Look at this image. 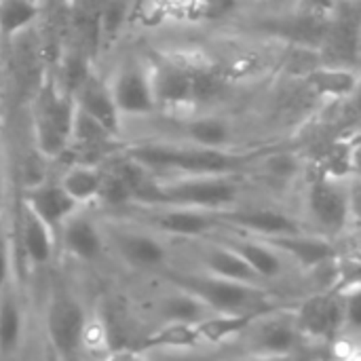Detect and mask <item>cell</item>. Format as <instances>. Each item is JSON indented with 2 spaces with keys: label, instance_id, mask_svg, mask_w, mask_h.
Listing matches in <instances>:
<instances>
[{
  "label": "cell",
  "instance_id": "20",
  "mask_svg": "<svg viewBox=\"0 0 361 361\" xmlns=\"http://www.w3.org/2000/svg\"><path fill=\"white\" fill-rule=\"evenodd\" d=\"M258 319L250 326V330H254L252 343L256 345V353L267 357H290L300 336L294 317H275L260 324Z\"/></svg>",
  "mask_w": 361,
  "mask_h": 361
},
{
  "label": "cell",
  "instance_id": "22",
  "mask_svg": "<svg viewBox=\"0 0 361 361\" xmlns=\"http://www.w3.org/2000/svg\"><path fill=\"white\" fill-rule=\"evenodd\" d=\"M260 317V311H237V313H212L197 324L201 341L209 345H220L250 330V326Z\"/></svg>",
  "mask_w": 361,
  "mask_h": 361
},
{
  "label": "cell",
  "instance_id": "4",
  "mask_svg": "<svg viewBox=\"0 0 361 361\" xmlns=\"http://www.w3.org/2000/svg\"><path fill=\"white\" fill-rule=\"evenodd\" d=\"M104 72L123 125L157 114L148 61L144 53H123L116 63Z\"/></svg>",
  "mask_w": 361,
  "mask_h": 361
},
{
  "label": "cell",
  "instance_id": "34",
  "mask_svg": "<svg viewBox=\"0 0 361 361\" xmlns=\"http://www.w3.org/2000/svg\"><path fill=\"white\" fill-rule=\"evenodd\" d=\"M336 2H360V0H336Z\"/></svg>",
  "mask_w": 361,
  "mask_h": 361
},
{
  "label": "cell",
  "instance_id": "24",
  "mask_svg": "<svg viewBox=\"0 0 361 361\" xmlns=\"http://www.w3.org/2000/svg\"><path fill=\"white\" fill-rule=\"evenodd\" d=\"M44 17V8L32 0H0V38L2 44L32 27Z\"/></svg>",
  "mask_w": 361,
  "mask_h": 361
},
{
  "label": "cell",
  "instance_id": "18",
  "mask_svg": "<svg viewBox=\"0 0 361 361\" xmlns=\"http://www.w3.org/2000/svg\"><path fill=\"white\" fill-rule=\"evenodd\" d=\"M55 180L78 207H87L91 203H97L99 199L104 167L95 163L66 161Z\"/></svg>",
  "mask_w": 361,
  "mask_h": 361
},
{
  "label": "cell",
  "instance_id": "31",
  "mask_svg": "<svg viewBox=\"0 0 361 361\" xmlns=\"http://www.w3.org/2000/svg\"><path fill=\"white\" fill-rule=\"evenodd\" d=\"M108 361H144L142 357V351H131V349H121V351H114Z\"/></svg>",
  "mask_w": 361,
  "mask_h": 361
},
{
  "label": "cell",
  "instance_id": "1",
  "mask_svg": "<svg viewBox=\"0 0 361 361\" xmlns=\"http://www.w3.org/2000/svg\"><path fill=\"white\" fill-rule=\"evenodd\" d=\"M123 152L157 178L199 173H245L260 150H212L184 142L146 137L125 140Z\"/></svg>",
  "mask_w": 361,
  "mask_h": 361
},
{
  "label": "cell",
  "instance_id": "29",
  "mask_svg": "<svg viewBox=\"0 0 361 361\" xmlns=\"http://www.w3.org/2000/svg\"><path fill=\"white\" fill-rule=\"evenodd\" d=\"M23 328V317L17 300L11 294L0 298V351L13 353L19 345Z\"/></svg>",
  "mask_w": 361,
  "mask_h": 361
},
{
  "label": "cell",
  "instance_id": "17",
  "mask_svg": "<svg viewBox=\"0 0 361 361\" xmlns=\"http://www.w3.org/2000/svg\"><path fill=\"white\" fill-rule=\"evenodd\" d=\"M82 209H78L74 216H70L63 222V226L57 231V235L61 239V245L74 258L91 262L104 250V235H102L97 222L93 218H89L87 214H82Z\"/></svg>",
  "mask_w": 361,
  "mask_h": 361
},
{
  "label": "cell",
  "instance_id": "6",
  "mask_svg": "<svg viewBox=\"0 0 361 361\" xmlns=\"http://www.w3.org/2000/svg\"><path fill=\"white\" fill-rule=\"evenodd\" d=\"M305 207L313 224L322 228L326 237L328 233L336 235L345 231L353 214V190L349 186V178H336L315 169L313 178L307 182Z\"/></svg>",
  "mask_w": 361,
  "mask_h": 361
},
{
  "label": "cell",
  "instance_id": "25",
  "mask_svg": "<svg viewBox=\"0 0 361 361\" xmlns=\"http://www.w3.org/2000/svg\"><path fill=\"white\" fill-rule=\"evenodd\" d=\"M205 267H207V275H214L220 279H231V281H241V283L258 281V275L228 243L212 245L205 254Z\"/></svg>",
  "mask_w": 361,
  "mask_h": 361
},
{
  "label": "cell",
  "instance_id": "12",
  "mask_svg": "<svg viewBox=\"0 0 361 361\" xmlns=\"http://www.w3.org/2000/svg\"><path fill=\"white\" fill-rule=\"evenodd\" d=\"M294 324L305 336H311L315 341H334L345 328L343 296L326 292L307 298L296 309Z\"/></svg>",
  "mask_w": 361,
  "mask_h": 361
},
{
  "label": "cell",
  "instance_id": "28",
  "mask_svg": "<svg viewBox=\"0 0 361 361\" xmlns=\"http://www.w3.org/2000/svg\"><path fill=\"white\" fill-rule=\"evenodd\" d=\"M161 313H163V322L199 324L207 315H212L214 311L203 300H199L197 296H192L190 292L176 288L173 294L165 296V300L161 305Z\"/></svg>",
  "mask_w": 361,
  "mask_h": 361
},
{
  "label": "cell",
  "instance_id": "26",
  "mask_svg": "<svg viewBox=\"0 0 361 361\" xmlns=\"http://www.w3.org/2000/svg\"><path fill=\"white\" fill-rule=\"evenodd\" d=\"M201 334L197 324H182V322H163L161 328L152 330L140 345V351L152 349H197L201 347Z\"/></svg>",
  "mask_w": 361,
  "mask_h": 361
},
{
  "label": "cell",
  "instance_id": "13",
  "mask_svg": "<svg viewBox=\"0 0 361 361\" xmlns=\"http://www.w3.org/2000/svg\"><path fill=\"white\" fill-rule=\"evenodd\" d=\"M220 222L222 226L239 228L245 235H252L258 239H273L279 235L305 231L296 218L288 216L286 212L271 209V207H239L237 205L228 212H222Z\"/></svg>",
  "mask_w": 361,
  "mask_h": 361
},
{
  "label": "cell",
  "instance_id": "8",
  "mask_svg": "<svg viewBox=\"0 0 361 361\" xmlns=\"http://www.w3.org/2000/svg\"><path fill=\"white\" fill-rule=\"evenodd\" d=\"M173 283L203 300L214 313L258 311V305L264 300V292L256 283H241L214 275H176Z\"/></svg>",
  "mask_w": 361,
  "mask_h": 361
},
{
  "label": "cell",
  "instance_id": "16",
  "mask_svg": "<svg viewBox=\"0 0 361 361\" xmlns=\"http://www.w3.org/2000/svg\"><path fill=\"white\" fill-rule=\"evenodd\" d=\"M273 250H277L283 256L294 258L305 269H319L330 264L336 258V250L332 241L322 233H290L279 235L273 239H264Z\"/></svg>",
  "mask_w": 361,
  "mask_h": 361
},
{
  "label": "cell",
  "instance_id": "14",
  "mask_svg": "<svg viewBox=\"0 0 361 361\" xmlns=\"http://www.w3.org/2000/svg\"><path fill=\"white\" fill-rule=\"evenodd\" d=\"M300 80L311 97H317L328 104L349 102L357 93V85H360L355 66L328 63V61L315 63L311 70H307L300 76Z\"/></svg>",
  "mask_w": 361,
  "mask_h": 361
},
{
  "label": "cell",
  "instance_id": "33",
  "mask_svg": "<svg viewBox=\"0 0 361 361\" xmlns=\"http://www.w3.org/2000/svg\"><path fill=\"white\" fill-rule=\"evenodd\" d=\"M32 2H36V4H40L42 8H44V4H47V0H32Z\"/></svg>",
  "mask_w": 361,
  "mask_h": 361
},
{
  "label": "cell",
  "instance_id": "27",
  "mask_svg": "<svg viewBox=\"0 0 361 361\" xmlns=\"http://www.w3.org/2000/svg\"><path fill=\"white\" fill-rule=\"evenodd\" d=\"M133 13V0H104L99 11V42L97 59L102 53L112 49L125 34Z\"/></svg>",
  "mask_w": 361,
  "mask_h": 361
},
{
  "label": "cell",
  "instance_id": "23",
  "mask_svg": "<svg viewBox=\"0 0 361 361\" xmlns=\"http://www.w3.org/2000/svg\"><path fill=\"white\" fill-rule=\"evenodd\" d=\"M258 275V279H273L281 273V254L273 250L264 239L258 237H237L233 241H226Z\"/></svg>",
  "mask_w": 361,
  "mask_h": 361
},
{
  "label": "cell",
  "instance_id": "35",
  "mask_svg": "<svg viewBox=\"0 0 361 361\" xmlns=\"http://www.w3.org/2000/svg\"><path fill=\"white\" fill-rule=\"evenodd\" d=\"M0 201H2V190H0Z\"/></svg>",
  "mask_w": 361,
  "mask_h": 361
},
{
  "label": "cell",
  "instance_id": "3",
  "mask_svg": "<svg viewBox=\"0 0 361 361\" xmlns=\"http://www.w3.org/2000/svg\"><path fill=\"white\" fill-rule=\"evenodd\" d=\"M25 106L30 146L47 163H61L70 140L74 99L57 85L51 63L32 95L25 99Z\"/></svg>",
  "mask_w": 361,
  "mask_h": 361
},
{
  "label": "cell",
  "instance_id": "5",
  "mask_svg": "<svg viewBox=\"0 0 361 361\" xmlns=\"http://www.w3.org/2000/svg\"><path fill=\"white\" fill-rule=\"evenodd\" d=\"M157 114L192 112V78L186 53L157 51L146 55Z\"/></svg>",
  "mask_w": 361,
  "mask_h": 361
},
{
  "label": "cell",
  "instance_id": "10",
  "mask_svg": "<svg viewBox=\"0 0 361 361\" xmlns=\"http://www.w3.org/2000/svg\"><path fill=\"white\" fill-rule=\"evenodd\" d=\"M72 99L80 112L89 114L99 125H104L108 131H112L114 135L125 140L123 118L114 106V99H112V93H110L108 80H106V72H104V68H99L97 61L89 68V72L85 74L80 85L74 89Z\"/></svg>",
  "mask_w": 361,
  "mask_h": 361
},
{
  "label": "cell",
  "instance_id": "9",
  "mask_svg": "<svg viewBox=\"0 0 361 361\" xmlns=\"http://www.w3.org/2000/svg\"><path fill=\"white\" fill-rule=\"evenodd\" d=\"M137 209H144L146 226L154 231L157 235L197 239L222 226L220 214H214V212L190 209V207H169V205H152V207H137Z\"/></svg>",
  "mask_w": 361,
  "mask_h": 361
},
{
  "label": "cell",
  "instance_id": "11",
  "mask_svg": "<svg viewBox=\"0 0 361 361\" xmlns=\"http://www.w3.org/2000/svg\"><path fill=\"white\" fill-rule=\"evenodd\" d=\"M87 326L80 302L68 294H59L51 300L47 311V334L57 355L70 357L82 345V332Z\"/></svg>",
  "mask_w": 361,
  "mask_h": 361
},
{
  "label": "cell",
  "instance_id": "7",
  "mask_svg": "<svg viewBox=\"0 0 361 361\" xmlns=\"http://www.w3.org/2000/svg\"><path fill=\"white\" fill-rule=\"evenodd\" d=\"M161 116L176 123V127H171L167 135H159L161 140L184 142L212 150H243L237 123L228 114H222L218 110H192L186 114Z\"/></svg>",
  "mask_w": 361,
  "mask_h": 361
},
{
  "label": "cell",
  "instance_id": "19",
  "mask_svg": "<svg viewBox=\"0 0 361 361\" xmlns=\"http://www.w3.org/2000/svg\"><path fill=\"white\" fill-rule=\"evenodd\" d=\"M114 245L123 254V258L140 269H154L165 262V245L154 231H137V228H118L114 231Z\"/></svg>",
  "mask_w": 361,
  "mask_h": 361
},
{
  "label": "cell",
  "instance_id": "32",
  "mask_svg": "<svg viewBox=\"0 0 361 361\" xmlns=\"http://www.w3.org/2000/svg\"><path fill=\"white\" fill-rule=\"evenodd\" d=\"M250 361H288V357H267V355H256V360Z\"/></svg>",
  "mask_w": 361,
  "mask_h": 361
},
{
  "label": "cell",
  "instance_id": "2",
  "mask_svg": "<svg viewBox=\"0 0 361 361\" xmlns=\"http://www.w3.org/2000/svg\"><path fill=\"white\" fill-rule=\"evenodd\" d=\"M243 173H199V176H152L150 186L129 207H190L222 214L239 205Z\"/></svg>",
  "mask_w": 361,
  "mask_h": 361
},
{
  "label": "cell",
  "instance_id": "15",
  "mask_svg": "<svg viewBox=\"0 0 361 361\" xmlns=\"http://www.w3.org/2000/svg\"><path fill=\"white\" fill-rule=\"evenodd\" d=\"M21 203L55 233L63 226V222L70 216L82 209L66 195V190L57 184L55 178H44L36 184L23 186Z\"/></svg>",
  "mask_w": 361,
  "mask_h": 361
},
{
  "label": "cell",
  "instance_id": "30",
  "mask_svg": "<svg viewBox=\"0 0 361 361\" xmlns=\"http://www.w3.org/2000/svg\"><path fill=\"white\" fill-rule=\"evenodd\" d=\"M8 271H11V243L4 231H0V290L8 281Z\"/></svg>",
  "mask_w": 361,
  "mask_h": 361
},
{
  "label": "cell",
  "instance_id": "21",
  "mask_svg": "<svg viewBox=\"0 0 361 361\" xmlns=\"http://www.w3.org/2000/svg\"><path fill=\"white\" fill-rule=\"evenodd\" d=\"M57 233L19 201V241L32 264H47L55 254Z\"/></svg>",
  "mask_w": 361,
  "mask_h": 361
}]
</instances>
